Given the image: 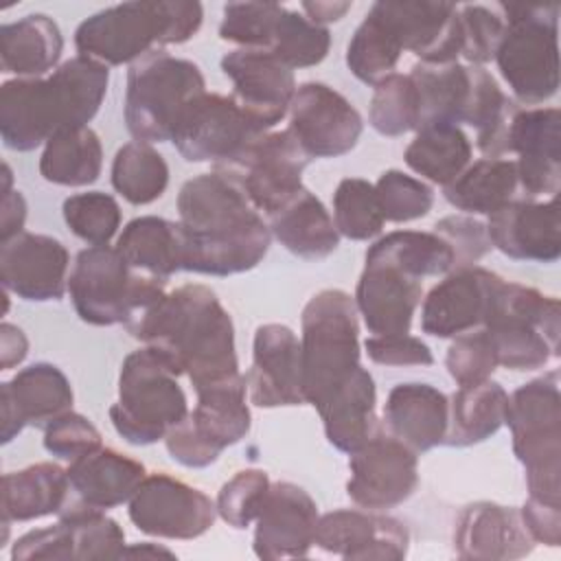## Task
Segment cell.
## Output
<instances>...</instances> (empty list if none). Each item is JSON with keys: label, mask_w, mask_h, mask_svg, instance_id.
Masks as SVG:
<instances>
[{"label": "cell", "mask_w": 561, "mask_h": 561, "mask_svg": "<svg viewBox=\"0 0 561 561\" xmlns=\"http://www.w3.org/2000/svg\"><path fill=\"white\" fill-rule=\"evenodd\" d=\"M182 270L232 276L254 270L267 254L272 232L241 182L224 169L186 180L178 193Z\"/></svg>", "instance_id": "obj_1"}, {"label": "cell", "mask_w": 561, "mask_h": 561, "mask_svg": "<svg viewBox=\"0 0 561 561\" xmlns=\"http://www.w3.org/2000/svg\"><path fill=\"white\" fill-rule=\"evenodd\" d=\"M125 329L162 353L193 388L239 375L232 318L206 285L188 283L167 291Z\"/></svg>", "instance_id": "obj_2"}, {"label": "cell", "mask_w": 561, "mask_h": 561, "mask_svg": "<svg viewBox=\"0 0 561 561\" xmlns=\"http://www.w3.org/2000/svg\"><path fill=\"white\" fill-rule=\"evenodd\" d=\"M110 68L77 55L48 77L9 79L0 85V136L7 149L33 151L61 129L85 127L99 112Z\"/></svg>", "instance_id": "obj_3"}, {"label": "cell", "mask_w": 561, "mask_h": 561, "mask_svg": "<svg viewBox=\"0 0 561 561\" xmlns=\"http://www.w3.org/2000/svg\"><path fill=\"white\" fill-rule=\"evenodd\" d=\"M202 20L204 9L193 0L121 2L85 18L75 31V46L107 68L134 64L160 46L188 42Z\"/></svg>", "instance_id": "obj_4"}, {"label": "cell", "mask_w": 561, "mask_h": 561, "mask_svg": "<svg viewBox=\"0 0 561 561\" xmlns=\"http://www.w3.org/2000/svg\"><path fill=\"white\" fill-rule=\"evenodd\" d=\"M175 368L153 346L131 351L118 373V399L110 408L116 434L129 445H153L188 416Z\"/></svg>", "instance_id": "obj_5"}, {"label": "cell", "mask_w": 561, "mask_h": 561, "mask_svg": "<svg viewBox=\"0 0 561 561\" xmlns=\"http://www.w3.org/2000/svg\"><path fill=\"white\" fill-rule=\"evenodd\" d=\"M351 294L322 289L313 294L300 318V357L305 403L318 408L359 364V320Z\"/></svg>", "instance_id": "obj_6"}, {"label": "cell", "mask_w": 561, "mask_h": 561, "mask_svg": "<svg viewBox=\"0 0 561 561\" xmlns=\"http://www.w3.org/2000/svg\"><path fill=\"white\" fill-rule=\"evenodd\" d=\"M482 329L489 333L497 366L537 370L559 355L561 305L535 287L500 278Z\"/></svg>", "instance_id": "obj_7"}, {"label": "cell", "mask_w": 561, "mask_h": 561, "mask_svg": "<svg viewBox=\"0 0 561 561\" xmlns=\"http://www.w3.org/2000/svg\"><path fill=\"white\" fill-rule=\"evenodd\" d=\"M506 24L495 64L526 105H541L559 90V4H497Z\"/></svg>", "instance_id": "obj_8"}, {"label": "cell", "mask_w": 561, "mask_h": 561, "mask_svg": "<svg viewBox=\"0 0 561 561\" xmlns=\"http://www.w3.org/2000/svg\"><path fill=\"white\" fill-rule=\"evenodd\" d=\"M513 451L526 471L528 497L561 506V394L557 373L530 379L508 397Z\"/></svg>", "instance_id": "obj_9"}, {"label": "cell", "mask_w": 561, "mask_h": 561, "mask_svg": "<svg viewBox=\"0 0 561 561\" xmlns=\"http://www.w3.org/2000/svg\"><path fill=\"white\" fill-rule=\"evenodd\" d=\"M162 278L131 270L114 245L83 248L68 276L77 316L92 327L127 324L164 294Z\"/></svg>", "instance_id": "obj_10"}, {"label": "cell", "mask_w": 561, "mask_h": 561, "mask_svg": "<svg viewBox=\"0 0 561 561\" xmlns=\"http://www.w3.org/2000/svg\"><path fill=\"white\" fill-rule=\"evenodd\" d=\"M206 92L197 64L156 48L134 61L125 88V125L138 142H167L184 107Z\"/></svg>", "instance_id": "obj_11"}, {"label": "cell", "mask_w": 561, "mask_h": 561, "mask_svg": "<svg viewBox=\"0 0 561 561\" xmlns=\"http://www.w3.org/2000/svg\"><path fill=\"white\" fill-rule=\"evenodd\" d=\"M267 134L228 94L202 92L182 112L171 142L186 162L234 167L248 149Z\"/></svg>", "instance_id": "obj_12"}, {"label": "cell", "mask_w": 561, "mask_h": 561, "mask_svg": "<svg viewBox=\"0 0 561 561\" xmlns=\"http://www.w3.org/2000/svg\"><path fill=\"white\" fill-rule=\"evenodd\" d=\"M193 390L197 403L175 427L173 440L184 460L210 467L226 447L237 445L250 432L252 416L245 403V375L239 373Z\"/></svg>", "instance_id": "obj_13"}, {"label": "cell", "mask_w": 561, "mask_h": 561, "mask_svg": "<svg viewBox=\"0 0 561 561\" xmlns=\"http://www.w3.org/2000/svg\"><path fill=\"white\" fill-rule=\"evenodd\" d=\"M416 486L419 454L383 430L348 454L346 495L359 508H394L410 500Z\"/></svg>", "instance_id": "obj_14"}, {"label": "cell", "mask_w": 561, "mask_h": 561, "mask_svg": "<svg viewBox=\"0 0 561 561\" xmlns=\"http://www.w3.org/2000/svg\"><path fill=\"white\" fill-rule=\"evenodd\" d=\"M127 504L131 524L160 539H197L217 517V506L204 491L169 473L145 476Z\"/></svg>", "instance_id": "obj_15"}, {"label": "cell", "mask_w": 561, "mask_h": 561, "mask_svg": "<svg viewBox=\"0 0 561 561\" xmlns=\"http://www.w3.org/2000/svg\"><path fill=\"white\" fill-rule=\"evenodd\" d=\"M287 114V131L311 160L348 153L364 131V121L355 105L320 81L298 85Z\"/></svg>", "instance_id": "obj_16"}, {"label": "cell", "mask_w": 561, "mask_h": 561, "mask_svg": "<svg viewBox=\"0 0 561 561\" xmlns=\"http://www.w3.org/2000/svg\"><path fill=\"white\" fill-rule=\"evenodd\" d=\"M309 162L311 158L296 138L283 129L263 134L234 167L224 171H230L241 182L261 215L272 217L305 188L302 171Z\"/></svg>", "instance_id": "obj_17"}, {"label": "cell", "mask_w": 561, "mask_h": 561, "mask_svg": "<svg viewBox=\"0 0 561 561\" xmlns=\"http://www.w3.org/2000/svg\"><path fill=\"white\" fill-rule=\"evenodd\" d=\"M221 70L232 81V99L265 131L289 112L296 92L294 70L267 50L234 48L221 57Z\"/></svg>", "instance_id": "obj_18"}, {"label": "cell", "mask_w": 561, "mask_h": 561, "mask_svg": "<svg viewBox=\"0 0 561 561\" xmlns=\"http://www.w3.org/2000/svg\"><path fill=\"white\" fill-rule=\"evenodd\" d=\"M508 153H515L519 193L524 199L557 197L561 184V112L557 107L517 110L506 136Z\"/></svg>", "instance_id": "obj_19"}, {"label": "cell", "mask_w": 561, "mask_h": 561, "mask_svg": "<svg viewBox=\"0 0 561 561\" xmlns=\"http://www.w3.org/2000/svg\"><path fill=\"white\" fill-rule=\"evenodd\" d=\"M370 11L392 33L401 50L414 53L421 64H451L462 50L456 4L401 0L375 2Z\"/></svg>", "instance_id": "obj_20"}, {"label": "cell", "mask_w": 561, "mask_h": 561, "mask_svg": "<svg viewBox=\"0 0 561 561\" xmlns=\"http://www.w3.org/2000/svg\"><path fill=\"white\" fill-rule=\"evenodd\" d=\"M70 256L66 245L37 232H20L0 243L2 289L28 302L61 300L68 291Z\"/></svg>", "instance_id": "obj_21"}, {"label": "cell", "mask_w": 561, "mask_h": 561, "mask_svg": "<svg viewBox=\"0 0 561 561\" xmlns=\"http://www.w3.org/2000/svg\"><path fill=\"white\" fill-rule=\"evenodd\" d=\"M248 399L256 408H291L305 403L300 340L278 322L261 324L252 340V366L245 373Z\"/></svg>", "instance_id": "obj_22"}, {"label": "cell", "mask_w": 561, "mask_h": 561, "mask_svg": "<svg viewBox=\"0 0 561 561\" xmlns=\"http://www.w3.org/2000/svg\"><path fill=\"white\" fill-rule=\"evenodd\" d=\"M500 278V274L480 265L447 272L421 302L423 333L445 340L480 329Z\"/></svg>", "instance_id": "obj_23"}, {"label": "cell", "mask_w": 561, "mask_h": 561, "mask_svg": "<svg viewBox=\"0 0 561 561\" xmlns=\"http://www.w3.org/2000/svg\"><path fill=\"white\" fill-rule=\"evenodd\" d=\"M313 543L342 559L401 561L408 554V528L383 511L337 508L320 515Z\"/></svg>", "instance_id": "obj_24"}, {"label": "cell", "mask_w": 561, "mask_h": 561, "mask_svg": "<svg viewBox=\"0 0 561 561\" xmlns=\"http://www.w3.org/2000/svg\"><path fill=\"white\" fill-rule=\"evenodd\" d=\"M316 500L294 482H272L254 519L252 550L259 559L307 557L318 526Z\"/></svg>", "instance_id": "obj_25"}, {"label": "cell", "mask_w": 561, "mask_h": 561, "mask_svg": "<svg viewBox=\"0 0 561 561\" xmlns=\"http://www.w3.org/2000/svg\"><path fill=\"white\" fill-rule=\"evenodd\" d=\"M72 401V386L59 366L37 362L18 370L0 386L2 443H11L26 425L44 430L70 412Z\"/></svg>", "instance_id": "obj_26"}, {"label": "cell", "mask_w": 561, "mask_h": 561, "mask_svg": "<svg viewBox=\"0 0 561 561\" xmlns=\"http://www.w3.org/2000/svg\"><path fill=\"white\" fill-rule=\"evenodd\" d=\"M491 245L515 261L554 263L561 256V221L557 197L546 202L513 199L489 215Z\"/></svg>", "instance_id": "obj_27"}, {"label": "cell", "mask_w": 561, "mask_h": 561, "mask_svg": "<svg viewBox=\"0 0 561 561\" xmlns=\"http://www.w3.org/2000/svg\"><path fill=\"white\" fill-rule=\"evenodd\" d=\"M530 539L519 508L495 502H473L462 508L454 530V550L467 561H511L530 554Z\"/></svg>", "instance_id": "obj_28"}, {"label": "cell", "mask_w": 561, "mask_h": 561, "mask_svg": "<svg viewBox=\"0 0 561 561\" xmlns=\"http://www.w3.org/2000/svg\"><path fill=\"white\" fill-rule=\"evenodd\" d=\"M423 298V283L390 265L364 263L355 287V307L368 333H410L412 318Z\"/></svg>", "instance_id": "obj_29"}, {"label": "cell", "mask_w": 561, "mask_h": 561, "mask_svg": "<svg viewBox=\"0 0 561 561\" xmlns=\"http://www.w3.org/2000/svg\"><path fill=\"white\" fill-rule=\"evenodd\" d=\"M70 495L66 506L107 511L131 500L147 471L142 462L112 449L99 447L70 462Z\"/></svg>", "instance_id": "obj_30"}, {"label": "cell", "mask_w": 561, "mask_h": 561, "mask_svg": "<svg viewBox=\"0 0 561 561\" xmlns=\"http://www.w3.org/2000/svg\"><path fill=\"white\" fill-rule=\"evenodd\" d=\"M449 399L430 383H397L383 405L386 432L423 454L443 445L447 432Z\"/></svg>", "instance_id": "obj_31"}, {"label": "cell", "mask_w": 561, "mask_h": 561, "mask_svg": "<svg viewBox=\"0 0 561 561\" xmlns=\"http://www.w3.org/2000/svg\"><path fill=\"white\" fill-rule=\"evenodd\" d=\"M375 405V379L364 366H359L329 399L316 408L322 419L327 440L337 451L353 454L379 430Z\"/></svg>", "instance_id": "obj_32"}, {"label": "cell", "mask_w": 561, "mask_h": 561, "mask_svg": "<svg viewBox=\"0 0 561 561\" xmlns=\"http://www.w3.org/2000/svg\"><path fill=\"white\" fill-rule=\"evenodd\" d=\"M64 50V35L46 13H28L0 26V66L15 79L48 77Z\"/></svg>", "instance_id": "obj_33"}, {"label": "cell", "mask_w": 561, "mask_h": 561, "mask_svg": "<svg viewBox=\"0 0 561 561\" xmlns=\"http://www.w3.org/2000/svg\"><path fill=\"white\" fill-rule=\"evenodd\" d=\"M267 219L272 237L298 259L322 261L340 245V232L331 213L309 188H302Z\"/></svg>", "instance_id": "obj_34"}, {"label": "cell", "mask_w": 561, "mask_h": 561, "mask_svg": "<svg viewBox=\"0 0 561 561\" xmlns=\"http://www.w3.org/2000/svg\"><path fill=\"white\" fill-rule=\"evenodd\" d=\"M410 79L419 99V127L465 123L471 103V66L469 64H414Z\"/></svg>", "instance_id": "obj_35"}, {"label": "cell", "mask_w": 561, "mask_h": 561, "mask_svg": "<svg viewBox=\"0 0 561 561\" xmlns=\"http://www.w3.org/2000/svg\"><path fill=\"white\" fill-rule=\"evenodd\" d=\"M70 495L68 471L55 462H35L2 476V522H31L59 515Z\"/></svg>", "instance_id": "obj_36"}, {"label": "cell", "mask_w": 561, "mask_h": 561, "mask_svg": "<svg viewBox=\"0 0 561 561\" xmlns=\"http://www.w3.org/2000/svg\"><path fill=\"white\" fill-rule=\"evenodd\" d=\"M114 248L131 270L153 278L167 280L182 270L180 224L164 217L142 215L131 219L116 237Z\"/></svg>", "instance_id": "obj_37"}, {"label": "cell", "mask_w": 561, "mask_h": 561, "mask_svg": "<svg viewBox=\"0 0 561 561\" xmlns=\"http://www.w3.org/2000/svg\"><path fill=\"white\" fill-rule=\"evenodd\" d=\"M508 392L497 381L460 386L449 397L447 432L443 445L471 447L484 443L506 423Z\"/></svg>", "instance_id": "obj_38"}, {"label": "cell", "mask_w": 561, "mask_h": 561, "mask_svg": "<svg viewBox=\"0 0 561 561\" xmlns=\"http://www.w3.org/2000/svg\"><path fill=\"white\" fill-rule=\"evenodd\" d=\"M445 199L469 215H493L502 206L519 199V180L515 160L480 158L456 180L443 186Z\"/></svg>", "instance_id": "obj_39"}, {"label": "cell", "mask_w": 561, "mask_h": 561, "mask_svg": "<svg viewBox=\"0 0 561 561\" xmlns=\"http://www.w3.org/2000/svg\"><path fill=\"white\" fill-rule=\"evenodd\" d=\"M103 169V147L99 134L85 125L61 129L50 136L39 158V173L57 186H88Z\"/></svg>", "instance_id": "obj_40"}, {"label": "cell", "mask_w": 561, "mask_h": 561, "mask_svg": "<svg viewBox=\"0 0 561 561\" xmlns=\"http://www.w3.org/2000/svg\"><path fill=\"white\" fill-rule=\"evenodd\" d=\"M366 263L390 265L412 278L443 276L454 270V252L436 232L394 230L366 250Z\"/></svg>", "instance_id": "obj_41"}, {"label": "cell", "mask_w": 561, "mask_h": 561, "mask_svg": "<svg viewBox=\"0 0 561 561\" xmlns=\"http://www.w3.org/2000/svg\"><path fill=\"white\" fill-rule=\"evenodd\" d=\"M471 140L456 125H432L416 129L405 147V164L421 178L447 186L471 164Z\"/></svg>", "instance_id": "obj_42"}, {"label": "cell", "mask_w": 561, "mask_h": 561, "mask_svg": "<svg viewBox=\"0 0 561 561\" xmlns=\"http://www.w3.org/2000/svg\"><path fill=\"white\" fill-rule=\"evenodd\" d=\"M169 184V164L149 142H125L112 162V186L134 206L162 197Z\"/></svg>", "instance_id": "obj_43"}, {"label": "cell", "mask_w": 561, "mask_h": 561, "mask_svg": "<svg viewBox=\"0 0 561 561\" xmlns=\"http://www.w3.org/2000/svg\"><path fill=\"white\" fill-rule=\"evenodd\" d=\"M401 46L383 22L368 9L346 46V66L355 79L366 85H377L394 75L401 59Z\"/></svg>", "instance_id": "obj_44"}, {"label": "cell", "mask_w": 561, "mask_h": 561, "mask_svg": "<svg viewBox=\"0 0 561 561\" xmlns=\"http://www.w3.org/2000/svg\"><path fill=\"white\" fill-rule=\"evenodd\" d=\"M59 519L68 528L72 559L96 561V559H121L125 550V533L116 519L107 517L105 511L64 506Z\"/></svg>", "instance_id": "obj_45"}, {"label": "cell", "mask_w": 561, "mask_h": 561, "mask_svg": "<svg viewBox=\"0 0 561 561\" xmlns=\"http://www.w3.org/2000/svg\"><path fill=\"white\" fill-rule=\"evenodd\" d=\"M333 224L351 241L375 239L383 230V213L375 184L364 178H344L333 193Z\"/></svg>", "instance_id": "obj_46"}, {"label": "cell", "mask_w": 561, "mask_h": 561, "mask_svg": "<svg viewBox=\"0 0 561 561\" xmlns=\"http://www.w3.org/2000/svg\"><path fill=\"white\" fill-rule=\"evenodd\" d=\"M331 48V33L327 26L313 24L307 15L285 9L267 53L280 59L287 68L318 66Z\"/></svg>", "instance_id": "obj_47"}, {"label": "cell", "mask_w": 561, "mask_h": 561, "mask_svg": "<svg viewBox=\"0 0 561 561\" xmlns=\"http://www.w3.org/2000/svg\"><path fill=\"white\" fill-rule=\"evenodd\" d=\"M370 127L388 138L416 131L419 127V99L410 75L394 72L375 85L370 107Z\"/></svg>", "instance_id": "obj_48"}, {"label": "cell", "mask_w": 561, "mask_h": 561, "mask_svg": "<svg viewBox=\"0 0 561 561\" xmlns=\"http://www.w3.org/2000/svg\"><path fill=\"white\" fill-rule=\"evenodd\" d=\"M61 213L70 232L90 245H110L121 228V206L103 191L66 197Z\"/></svg>", "instance_id": "obj_49"}, {"label": "cell", "mask_w": 561, "mask_h": 561, "mask_svg": "<svg viewBox=\"0 0 561 561\" xmlns=\"http://www.w3.org/2000/svg\"><path fill=\"white\" fill-rule=\"evenodd\" d=\"M285 7L278 2H228L219 24V37L239 48L267 50Z\"/></svg>", "instance_id": "obj_50"}, {"label": "cell", "mask_w": 561, "mask_h": 561, "mask_svg": "<svg viewBox=\"0 0 561 561\" xmlns=\"http://www.w3.org/2000/svg\"><path fill=\"white\" fill-rule=\"evenodd\" d=\"M375 193L386 221L405 224L425 217L434 204V191L419 178L388 169L375 182Z\"/></svg>", "instance_id": "obj_51"}, {"label": "cell", "mask_w": 561, "mask_h": 561, "mask_svg": "<svg viewBox=\"0 0 561 561\" xmlns=\"http://www.w3.org/2000/svg\"><path fill=\"white\" fill-rule=\"evenodd\" d=\"M270 486L272 480L263 469L237 471L217 493V515L237 530L248 528L259 517Z\"/></svg>", "instance_id": "obj_52"}, {"label": "cell", "mask_w": 561, "mask_h": 561, "mask_svg": "<svg viewBox=\"0 0 561 561\" xmlns=\"http://www.w3.org/2000/svg\"><path fill=\"white\" fill-rule=\"evenodd\" d=\"M454 342L447 348L445 366L449 377L460 386H476L486 379L497 368V357L491 344L489 333L480 327L467 333L451 337Z\"/></svg>", "instance_id": "obj_53"}, {"label": "cell", "mask_w": 561, "mask_h": 561, "mask_svg": "<svg viewBox=\"0 0 561 561\" xmlns=\"http://www.w3.org/2000/svg\"><path fill=\"white\" fill-rule=\"evenodd\" d=\"M458 24L462 35L460 55L467 64L484 66L493 61L506 28L502 15L482 4H462L458 7Z\"/></svg>", "instance_id": "obj_54"}, {"label": "cell", "mask_w": 561, "mask_h": 561, "mask_svg": "<svg viewBox=\"0 0 561 561\" xmlns=\"http://www.w3.org/2000/svg\"><path fill=\"white\" fill-rule=\"evenodd\" d=\"M103 447V436L92 421L79 412H66L44 427V449L61 460H77Z\"/></svg>", "instance_id": "obj_55"}, {"label": "cell", "mask_w": 561, "mask_h": 561, "mask_svg": "<svg viewBox=\"0 0 561 561\" xmlns=\"http://www.w3.org/2000/svg\"><path fill=\"white\" fill-rule=\"evenodd\" d=\"M454 252V267L476 265L493 245L486 232V224L469 215H449L436 221L434 230Z\"/></svg>", "instance_id": "obj_56"}, {"label": "cell", "mask_w": 561, "mask_h": 561, "mask_svg": "<svg viewBox=\"0 0 561 561\" xmlns=\"http://www.w3.org/2000/svg\"><path fill=\"white\" fill-rule=\"evenodd\" d=\"M368 357L381 366H432V348L410 333L370 335L364 342Z\"/></svg>", "instance_id": "obj_57"}, {"label": "cell", "mask_w": 561, "mask_h": 561, "mask_svg": "<svg viewBox=\"0 0 561 561\" xmlns=\"http://www.w3.org/2000/svg\"><path fill=\"white\" fill-rule=\"evenodd\" d=\"M13 561H66L72 559L68 528L59 519L53 526L35 528L15 539L11 548Z\"/></svg>", "instance_id": "obj_58"}, {"label": "cell", "mask_w": 561, "mask_h": 561, "mask_svg": "<svg viewBox=\"0 0 561 561\" xmlns=\"http://www.w3.org/2000/svg\"><path fill=\"white\" fill-rule=\"evenodd\" d=\"M524 528L535 543L557 548L561 543V506L528 497L519 508Z\"/></svg>", "instance_id": "obj_59"}, {"label": "cell", "mask_w": 561, "mask_h": 561, "mask_svg": "<svg viewBox=\"0 0 561 561\" xmlns=\"http://www.w3.org/2000/svg\"><path fill=\"white\" fill-rule=\"evenodd\" d=\"M26 221V199L20 191L2 193V210H0V243L24 232Z\"/></svg>", "instance_id": "obj_60"}, {"label": "cell", "mask_w": 561, "mask_h": 561, "mask_svg": "<svg viewBox=\"0 0 561 561\" xmlns=\"http://www.w3.org/2000/svg\"><path fill=\"white\" fill-rule=\"evenodd\" d=\"M26 355H28L26 333L11 322H2L0 324V370H9L22 364Z\"/></svg>", "instance_id": "obj_61"}, {"label": "cell", "mask_w": 561, "mask_h": 561, "mask_svg": "<svg viewBox=\"0 0 561 561\" xmlns=\"http://www.w3.org/2000/svg\"><path fill=\"white\" fill-rule=\"evenodd\" d=\"M351 2H302L300 9L305 11V15L320 26H327L331 22H337L340 18H344V13L351 9Z\"/></svg>", "instance_id": "obj_62"}, {"label": "cell", "mask_w": 561, "mask_h": 561, "mask_svg": "<svg viewBox=\"0 0 561 561\" xmlns=\"http://www.w3.org/2000/svg\"><path fill=\"white\" fill-rule=\"evenodd\" d=\"M123 557L125 559H156V557H167V559H173L175 554L169 550V548H162V546H156L151 541H142V543H131V546H125L123 550ZM121 557V559H123Z\"/></svg>", "instance_id": "obj_63"}]
</instances>
